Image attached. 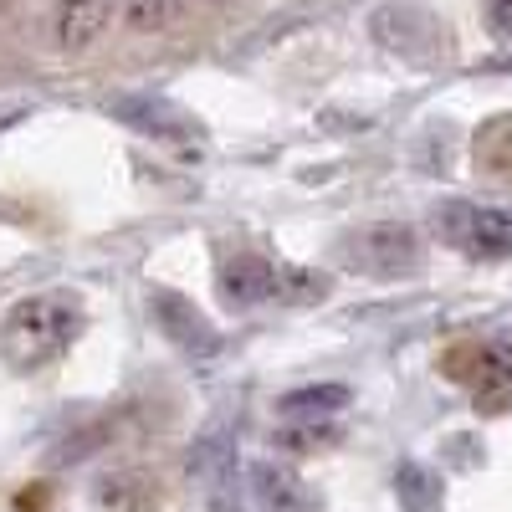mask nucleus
Wrapping results in <instances>:
<instances>
[{
  "label": "nucleus",
  "instance_id": "39448f33",
  "mask_svg": "<svg viewBox=\"0 0 512 512\" xmlns=\"http://www.w3.org/2000/svg\"><path fill=\"white\" fill-rule=\"evenodd\" d=\"M369 31L384 52H395L405 62H436L446 52V26L425 11V6H405V0H395V6H379L369 16Z\"/></svg>",
  "mask_w": 512,
  "mask_h": 512
},
{
  "label": "nucleus",
  "instance_id": "a211bd4d",
  "mask_svg": "<svg viewBox=\"0 0 512 512\" xmlns=\"http://www.w3.org/2000/svg\"><path fill=\"white\" fill-rule=\"evenodd\" d=\"M333 441H338V431H333V425H318V420H292L287 431H277L282 451H323Z\"/></svg>",
  "mask_w": 512,
  "mask_h": 512
},
{
  "label": "nucleus",
  "instance_id": "6e6552de",
  "mask_svg": "<svg viewBox=\"0 0 512 512\" xmlns=\"http://www.w3.org/2000/svg\"><path fill=\"white\" fill-rule=\"evenodd\" d=\"M221 297L231 308H256V303H267V297H277V262H267V256H256V251L231 256L221 267Z\"/></svg>",
  "mask_w": 512,
  "mask_h": 512
},
{
  "label": "nucleus",
  "instance_id": "7ed1b4c3",
  "mask_svg": "<svg viewBox=\"0 0 512 512\" xmlns=\"http://www.w3.org/2000/svg\"><path fill=\"white\" fill-rule=\"evenodd\" d=\"M446 374L461 379L477 395L482 410H507L512 405V344L507 338H487V344H461L446 354Z\"/></svg>",
  "mask_w": 512,
  "mask_h": 512
},
{
  "label": "nucleus",
  "instance_id": "6ab92c4d",
  "mask_svg": "<svg viewBox=\"0 0 512 512\" xmlns=\"http://www.w3.org/2000/svg\"><path fill=\"white\" fill-rule=\"evenodd\" d=\"M487 26L502 41H512V0H487Z\"/></svg>",
  "mask_w": 512,
  "mask_h": 512
},
{
  "label": "nucleus",
  "instance_id": "20e7f679",
  "mask_svg": "<svg viewBox=\"0 0 512 512\" xmlns=\"http://www.w3.org/2000/svg\"><path fill=\"white\" fill-rule=\"evenodd\" d=\"M436 226L451 246H461L466 256H477V262H502V256H512V216L507 210H487V205H472V200H446L436 210Z\"/></svg>",
  "mask_w": 512,
  "mask_h": 512
},
{
  "label": "nucleus",
  "instance_id": "f03ea898",
  "mask_svg": "<svg viewBox=\"0 0 512 512\" xmlns=\"http://www.w3.org/2000/svg\"><path fill=\"white\" fill-rule=\"evenodd\" d=\"M344 262L364 277L400 282V277L420 272L425 246H420V231L405 221H374V226H359L354 236H344Z\"/></svg>",
  "mask_w": 512,
  "mask_h": 512
},
{
  "label": "nucleus",
  "instance_id": "f257e3e1",
  "mask_svg": "<svg viewBox=\"0 0 512 512\" xmlns=\"http://www.w3.org/2000/svg\"><path fill=\"white\" fill-rule=\"evenodd\" d=\"M82 328V308L72 292H36L0 318V359L16 374H36L72 349Z\"/></svg>",
  "mask_w": 512,
  "mask_h": 512
},
{
  "label": "nucleus",
  "instance_id": "f3484780",
  "mask_svg": "<svg viewBox=\"0 0 512 512\" xmlns=\"http://www.w3.org/2000/svg\"><path fill=\"white\" fill-rule=\"evenodd\" d=\"M123 26L128 31H139V36H149V31H164L169 21H175V0H123Z\"/></svg>",
  "mask_w": 512,
  "mask_h": 512
},
{
  "label": "nucleus",
  "instance_id": "4468645a",
  "mask_svg": "<svg viewBox=\"0 0 512 512\" xmlns=\"http://www.w3.org/2000/svg\"><path fill=\"white\" fill-rule=\"evenodd\" d=\"M98 507L103 512H149L154 507V482L139 472H113L98 482Z\"/></svg>",
  "mask_w": 512,
  "mask_h": 512
},
{
  "label": "nucleus",
  "instance_id": "9b49d317",
  "mask_svg": "<svg viewBox=\"0 0 512 512\" xmlns=\"http://www.w3.org/2000/svg\"><path fill=\"white\" fill-rule=\"evenodd\" d=\"M395 497H400L405 512H436L441 497H446V482L425 461H400L395 466Z\"/></svg>",
  "mask_w": 512,
  "mask_h": 512
},
{
  "label": "nucleus",
  "instance_id": "0eeeda50",
  "mask_svg": "<svg viewBox=\"0 0 512 512\" xmlns=\"http://www.w3.org/2000/svg\"><path fill=\"white\" fill-rule=\"evenodd\" d=\"M251 492L267 512H318V492L282 461H256L251 466Z\"/></svg>",
  "mask_w": 512,
  "mask_h": 512
},
{
  "label": "nucleus",
  "instance_id": "9d476101",
  "mask_svg": "<svg viewBox=\"0 0 512 512\" xmlns=\"http://www.w3.org/2000/svg\"><path fill=\"white\" fill-rule=\"evenodd\" d=\"M113 21V0H57V16H52V31H57V47L67 52H82L108 31Z\"/></svg>",
  "mask_w": 512,
  "mask_h": 512
},
{
  "label": "nucleus",
  "instance_id": "f8f14e48",
  "mask_svg": "<svg viewBox=\"0 0 512 512\" xmlns=\"http://www.w3.org/2000/svg\"><path fill=\"white\" fill-rule=\"evenodd\" d=\"M472 154H477V169H487L497 180H512V113H497L477 128Z\"/></svg>",
  "mask_w": 512,
  "mask_h": 512
},
{
  "label": "nucleus",
  "instance_id": "ddd939ff",
  "mask_svg": "<svg viewBox=\"0 0 512 512\" xmlns=\"http://www.w3.org/2000/svg\"><path fill=\"white\" fill-rule=\"evenodd\" d=\"M344 405H349L344 384H303V390H287L277 400V410L287 420H328L333 410H344Z\"/></svg>",
  "mask_w": 512,
  "mask_h": 512
},
{
  "label": "nucleus",
  "instance_id": "423d86ee",
  "mask_svg": "<svg viewBox=\"0 0 512 512\" xmlns=\"http://www.w3.org/2000/svg\"><path fill=\"white\" fill-rule=\"evenodd\" d=\"M149 318H154V328L169 338V344L195 354V359H210V354L221 349V333L210 328V318L190 303L185 292H175V287H154L149 292Z\"/></svg>",
  "mask_w": 512,
  "mask_h": 512
},
{
  "label": "nucleus",
  "instance_id": "2eb2a0df",
  "mask_svg": "<svg viewBox=\"0 0 512 512\" xmlns=\"http://www.w3.org/2000/svg\"><path fill=\"white\" fill-rule=\"evenodd\" d=\"M190 472L200 477V482H210L216 492H210V507L221 512V492L231 487L226 477H231V446L221 441V436H205V441H195V451H190Z\"/></svg>",
  "mask_w": 512,
  "mask_h": 512
},
{
  "label": "nucleus",
  "instance_id": "1a4fd4ad",
  "mask_svg": "<svg viewBox=\"0 0 512 512\" xmlns=\"http://www.w3.org/2000/svg\"><path fill=\"white\" fill-rule=\"evenodd\" d=\"M108 113L123 118L128 128H139V134H159V139L195 134V118L175 103H164V98H118V103H108Z\"/></svg>",
  "mask_w": 512,
  "mask_h": 512
},
{
  "label": "nucleus",
  "instance_id": "dca6fc26",
  "mask_svg": "<svg viewBox=\"0 0 512 512\" xmlns=\"http://www.w3.org/2000/svg\"><path fill=\"white\" fill-rule=\"evenodd\" d=\"M328 277L313 272V267H277V303H297V308H308V303H323L328 297Z\"/></svg>",
  "mask_w": 512,
  "mask_h": 512
}]
</instances>
